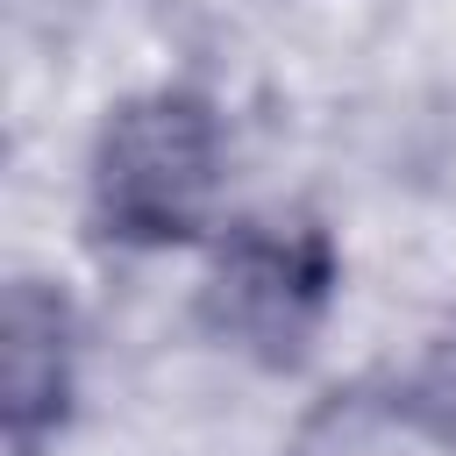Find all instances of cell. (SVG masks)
<instances>
[{"label": "cell", "instance_id": "obj_1", "mask_svg": "<svg viewBox=\"0 0 456 456\" xmlns=\"http://www.w3.org/2000/svg\"><path fill=\"white\" fill-rule=\"evenodd\" d=\"M235 107L200 71H164L114 93L78 150V221L86 242L128 264L200 256L235 200Z\"/></svg>", "mask_w": 456, "mask_h": 456}, {"label": "cell", "instance_id": "obj_2", "mask_svg": "<svg viewBox=\"0 0 456 456\" xmlns=\"http://www.w3.org/2000/svg\"><path fill=\"white\" fill-rule=\"evenodd\" d=\"M342 299H349L342 228L306 200H249L192 256L185 321L221 363L292 385L321 363Z\"/></svg>", "mask_w": 456, "mask_h": 456}, {"label": "cell", "instance_id": "obj_3", "mask_svg": "<svg viewBox=\"0 0 456 456\" xmlns=\"http://www.w3.org/2000/svg\"><path fill=\"white\" fill-rule=\"evenodd\" d=\"M93 328L57 271H7L0 285V449L57 456L86 420Z\"/></svg>", "mask_w": 456, "mask_h": 456}, {"label": "cell", "instance_id": "obj_4", "mask_svg": "<svg viewBox=\"0 0 456 456\" xmlns=\"http://www.w3.org/2000/svg\"><path fill=\"white\" fill-rule=\"evenodd\" d=\"M278 456H456V449L442 442L399 363H378L299 399V413L278 435Z\"/></svg>", "mask_w": 456, "mask_h": 456}, {"label": "cell", "instance_id": "obj_5", "mask_svg": "<svg viewBox=\"0 0 456 456\" xmlns=\"http://www.w3.org/2000/svg\"><path fill=\"white\" fill-rule=\"evenodd\" d=\"M399 378L413 385V399L428 406V420H435L442 442L456 449V314H442V321L420 335V349L399 363Z\"/></svg>", "mask_w": 456, "mask_h": 456}]
</instances>
